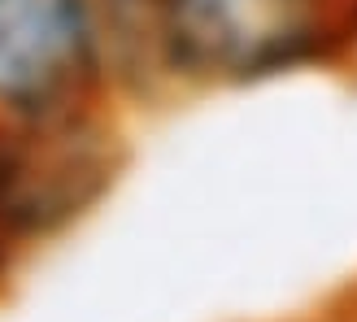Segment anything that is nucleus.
Here are the masks:
<instances>
[{"label":"nucleus","instance_id":"nucleus-3","mask_svg":"<svg viewBox=\"0 0 357 322\" xmlns=\"http://www.w3.org/2000/svg\"><path fill=\"white\" fill-rule=\"evenodd\" d=\"M127 109L114 0H0V122Z\"/></svg>","mask_w":357,"mask_h":322},{"label":"nucleus","instance_id":"nucleus-2","mask_svg":"<svg viewBox=\"0 0 357 322\" xmlns=\"http://www.w3.org/2000/svg\"><path fill=\"white\" fill-rule=\"evenodd\" d=\"M135 161L131 109L0 122V296L92 227Z\"/></svg>","mask_w":357,"mask_h":322},{"label":"nucleus","instance_id":"nucleus-1","mask_svg":"<svg viewBox=\"0 0 357 322\" xmlns=\"http://www.w3.org/2000/svg\"><path fill=\"white\" fill-rule=\"evenodd\" d=\"M114 13L122 105L135 118L357 79V0H139Z\"/></svg>","mask_w":357,"mask_h":322},{"label":"nucleus","instance_id":"nucleus-4","mask_svg":"<svg viewBox=\"0 0 357 322\" xmlns=\"http://www.w3.org/2000/svg\"><path fill=\"white\" fill-rule=\"evenodd\" d=\"M331 314L340 318V322H357V275L344 283L340 292H335V300H331Z\"/></svg>","mask_w":357,"mask_h":322},{"label":"nucleus","instance_id":"nucleus-5","mask_svg":"<svg viewBox=\"0 0 357 322\" xmlns=\"http://www.w3.org/2000/svg\"><path fill=\"white\" fill-rule=\"evenodd\" d=\"M279 322H340V318L331 314V305H323L318 314H301V318H279Z\"/></svg>","mask_w":357,"mask_h":322},{"label":"nucleus","instance_id":"nucleus-6","mask_svg":"<svg viewBox=\"0 0 357 322\" xmlns=\"http://www.w3.org/2000/svg\"><path fill=\"white\" fill-rule=\"evenodd\" d=\"M114 5H139V0H114Z\"/></svg>","mask_w":357,"mask_h":322}]
</instances>
